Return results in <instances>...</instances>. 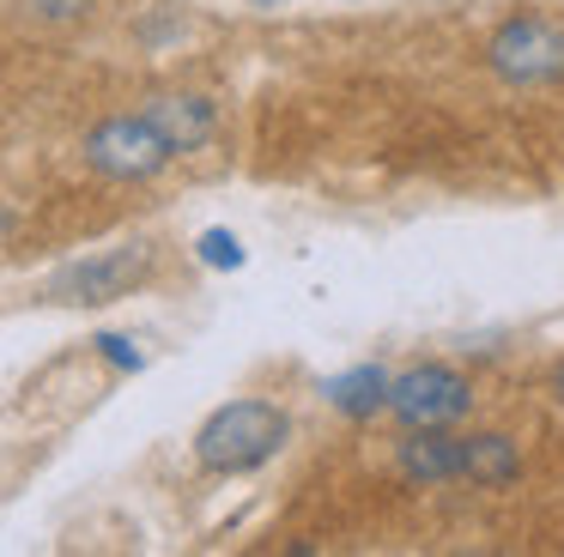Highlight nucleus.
<instances>
[{"label": "nucleus", "instance_id": "7ed1b4c3", "mask_svg": "<svg viewBox=\"0 0 564 557\" xmlns=\"http://www.w3.org/2000/svg\"><path fill=\"white\" fill-rule=\"evenodd\" d=\"M486 67L503 85H552L564 79V24L546 12H516L491 31Z\"/></svg>", "mask_w": 564, "mask_h": 557}, {"label": "nucleus", "instance_id": "9d476101", "mask_svg": "<svg viewBox=\"0 0 564 557\" xmlns=\"http://www.w3.org/2000/svg\"><path fill=\"white\" fill-rule=\"evenodd\" d=\"M195 254H200V266H213V273H237V266H243V242H237L231 230H200Z\"/></svg>", "mask_w": 564, "mask_h": 557}, {"label": "nucleus", "instance_id": "39448f33", "mask_svg": "<svg viewBox=\"0 0 564 557\" xmlns=\"http://www.w3.org/2000/svg\"><path fill=\"white\" fill-rule=\"evenodd\" d=\"M474 406V382L449 363H413L389 382V412L406 430H425V424H455Z\"/></svg>", "mask_w": 564, "mask_h": 557}, {"label": "nucleus", "instance_id": "f03ea898", "mask_svg": "<svg viewBox=\"0 0 564 557\" xmlns=\"http://www.w3.org/2000/svg\"><path fill=\"white\" fill-rule=\"evenodd\" d=\"M79 157L110 182H147L176 157V145L164 140V128L147 109H134V116H104L98 128L79 140Z\"/></svg>", "mask_w": 564, "mask_h": 557}, {"label": "nucleus", "instance_id": "9b49d317", "mask_svg": "<svg viewBox=\"0 0 564 557\" xmlns=\"http://www.w3.org/2000/svg\"><path fill=\"white\" fill-rule=\"evenodd\" d=\"M25 12H31V19H43V24H74V19H86V12H91V0H25Z\"/></svg>", "mask_w": 564, "mask_h": 557}, {"label": "nucleus", "instance_id": "4468645a", "mask_svg": "<svg viewBox=\"0 0 564 557\" xmlns=\"http://www.w3.org/2000/svg\"><path fill=\"white\" fill-rule=\"evenodd\" d=\"M249 7H280V0H249Z\"/></svg>", "mask_w": 564, "mask_h": 557}, {"label": "nucleus", "instance_id": "f257e3e1", "mask_svg": "<svg viewBox=\"0 0 564 557\" xmlns=\"http://www.w3.org/2000/svg\"><path fill=\"white\" fill-rule=\"evenodd\" d=\"M285 436H292V418H285L273 400H225V406L207 412V424L195 430V460L207 472L237 479V472L268 467L285 448Z\"/></svg>", "mask_w": 564, "mask_h": 557}, {"label": "nucleus", "instance_id": "423d86ee", "mask_svg": "<svg viewBox=\"0 0 564 557\" xmlns=\"http://www.w3.org/2000/svg\"><path fill=\"white\" fill-rule=\"evenodd\" d=\"M394 467H401V479H413V484L467 479V443L449 436L443 424H425V430H406L401 443H394Z\"/></svg>", "mask_w": 564, "mask_h": 557}, {"label": "nucleus", "instance_id": "20e7f679", "mask_svg": "<svg viewBox=\"0 0 564 557\" xmlns=\"http://www.w3.org/2000/svg\"><path fill=\"white\" fill-rule=\"evenodd\" d=\"M152 273V249L147 242H116V249H98L86 261H67L62 273L43 285L50 303H79V309H98V303H116Z\"/></svg>", "mask_w": 564, "mask_h": 557}, {"label": "nucleus", "instance_id": "0eeeda50", "mask_svg": "<svg viewBox=\"0 0 564 557\" xmlns=\"http://www.w3.org/2000/svg\"><path fill=\"white\" fill-rule=\"evenodd\" d=\"M147 116L164 128V140H171L176 152H200V145H213V133H219V109L200 91H159V97H147Z\"/></svg>", "mask_w": 564, "mask_h": 557}, {"label": "nucleus", "instance_id": "f8f14e48", "mask_svg": "<svg viewBox=\"0 0 564 557\" xmlns=\"http://www.w3.org/2000/svg\"><path fill=\"white\" fill-rule=\"evenodd\" d=\"M98 351H104L110 363H122V370H140V363H147V358L134 351V339H122V334H98Z\"/></svg>", "mask_w": 564, "mask_h": 557}, {"label": "nucleus", "instance_id": "1a4fd4ad", "mask_svg": "<svg viewBox=\"0 0 564 557\" xmlns=\"http://www.w3.org/2000/svg\"><path fill=\"white\" fill-rule=\"evenodd\" d=\"M462 443H467V479L474 484H486V491L516 484V472H522V448H516V436L474 430V436H462Z\"/></svg>", "mask_w": 564, "mask_h": 557}, {"label": "nucleus", "instance_id": "ddd939ff", "mask_svg": "<svg viewBox=\"0 0 564 557\" xmlns=\"http://www.w3.org/2000/svg\"><path fill=\"white\" fill-rule=\"evenodd\" d=\"M552 394H558V406H564V363L552 370Z\"/></svg>", "mask_w": 564, "mask_h": 557}, {"label": "nucleus", "instance_id": "6e6552de", "mask_svg": "<svg viewBox=\"0 0 564 557\" xmlns=\"http://www.w3.org/2000/svg\"><path fill=\"white\" fill-rule=\"evenodd\" d=\"M389 382L394 375L382 370V363H352L346 375H328L322 394H328V406L340 412V418H370V412L389 406Z\"/></svg>", "mask_w": 564, "mask_h": 557}]
</instances>
